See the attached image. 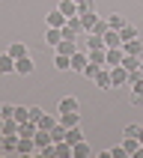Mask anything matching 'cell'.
Segmentation results:
<instances>
[{
  "label": "cell",
  "mask_w": 143,
  "mask_h": 158,
  "mask_svg": "<svg viewBox=\"0 0 143 158\" xmlns=\"http://www.w3.org/2000/svg\"><path fill=\"white\" fill-rule=\"evenodd\" d=\"M80 33H87V30H84V21H80V15L69 18V21L63 24V39H78Z\"/></svg>",
  "instance_id": "cell-1"
},
{
  "label": "cell",
  "mask_w": 143,
  "mask_h": 158,
  "mask_svg": "<svg viewBox=\"0 0 143 158\" xmlns=\"http://www.w3.org/2000/svg\"><path fill=\"white\" fill-rule=\"evenodd\" d=\"M110 81H113V87H128V69H125L122 63L119 66H110Z\"/></svg>",
  "instance_id": "cell-2"
},
{
  "label": "cell",
  "mask_w": 143,
  "mask_h": 158,
  "mask_svg": "<svg viewBox=\"0 0 143 158\" xmlns=\"http://www.w3.org/2000/svg\"><path fill=\"white\" fill-rule=\"evenodd\" d=\"M60 42H63V27H48L45 30V45L48 48H57Z\"/></svg>",
  "instance_id": "cell-3"
},
{
  "label": "cell",
  "mask_w": 143,
  "mask_h": 158,
  "mask_svg": "<svg viewBox=\"0 0 143 158\" xmlns=\"http://www.w3.org/2000/svg\"><path fill=\"white\" fill-rule=\"evenodd\" d=\"M96 87H98V89H113V81H110V69H107V66H101V69H98Z\"/></svg>",
  "instance_id": "cell-4"
},
{
  "label": "cell",
  "mask_w": 143,
  "mask_h": 158,
  "mask_svg": "<svg viewBox=\"0 0 143 158\" xmlns=\"http://www.w3.org/2000/svg\"><path fill=\"white\" fill-rule=\"evenodd\" d=\"M87 63H89V54L87 51H75V54H72V72H84Z\"/></svg>",
  "instance_id": "cell-5"
},
{
  "label": "cell",
  "mask_w": 143,
  "mask_h": 158,
  "mask_svg": "<svg viewBox=\"0 0 143 158\" xmlns=\"http://www.w3.org/2000/svg\"><path fill=\"white\" fill-rule=\"evenodd\" d=\"M33 57L27 54V57H21V60H15V75H33Z\"/></svg>",
  "instance_id": "cell-6"
},
{
  "label": "cell",
  "mask_w": 143,
  "mask_h": 158,
  "mask_svg": "<svg viewBox=\"0 0 143 158\" xmlns=\"http://www.w3.org/2000/svg\"><path fill=\"white\" fill-rule=\"evenodd\" d=\"M75 51H78V39H63V42L54 48V54H66V57H72Z\"/></svg>",
  "instance_id": "cell-7"
},
{
  "label": "cell",
  "mask_w": 143,
  "mask_h": 158,
  "mask_svg": "<svg viewBox=\"0 0 143 158\" xmlns=\"http://www.w3.org/2000/svg\"><path fill=\"white\" fill-rule=\"evenodd\" d=\"M18 155H33V152H36V140H33V137H18Z\"/></svg>",
  "instance_id": "cell-8"
},
{
  "label": "cell",
  "mask_w": 143,
  "mask_h": 158,
  "mask_svg": "<svg viewBox=\"0 0 143 158\" xmlns=\"http://www.w3.org/2000/svg\"><path fill=\"white\" fill-rule=\"evenodd\" d=\"M45 21H48V27H63V24H66V21H69V18L63 15L60 9H51V12L45 15Z\"/></svg>",
  "instance_id": "cell-9"
},
{
  "label": "cell",
  "mask_w": 143,
  "mask_h": 158,
  "mask_svg": "<svg viewBox=\"0 0 143 158\" xmlns=\"http://www.w3.org/2000/svg\"><path fill=\"white\" fill-rule=\"evenodd\" d=\"M125 54H134V57H143V39L137 36V39H128V42L122 45Z\"/></svg>",
  "instance_id": "cell-10"
},
{
  "label": "cell",
  "mask_w": 143,
  "mask_h": 158,
  "mask_svg": "<svg viewBox=\"0 0 143 158\" xmlns=\"http://www.w3.org/2000/svg\"><path fill=\"white\" fill-rule=\"evenodd\" d=\"M36 131H39V123H33V119H27V123L18 125V137H33Z\"/></svg>",
  "instance_id": "cell-11"
},
{
  "label": "cell",
  "mask_w": 143,
  "mask_h": 158,
  "mask_svg": "<svg viewBox=\"0 0 143 158\" xmlns=\"http://www.w3.org/2000/svg\"><path fill=\"white\" fill-rule=\"evenodd\" d=\"M57 9H60V12H63L66 18L80 15V12H78V3H75V0H60V6H57Z\"/></svg>",
  "instance_id": "cell-12"
},
{
  "label": "cell",
  "mask_w": 143,
  "mask_h": 158,
  "mask_svg": "<svg viewBox=\"0 0 143 158\" xmlns=\"http://www.w3.org/2000/svg\"><path fill=\"white\" fill-rule=\"evenodd\" d=\"M15 149H18V134H6V137H3V146H0V152H3V155H12Z\"/></svg>",
  "instance_id": "cell-13"
},
{
  "label": "cell",
  "mask_w": 143,
  "mask_h": 158,
  "mask_svg": "<svg viewBox=\"0 0 143 158\" xmlns=\"http://www.w3.org/2000/svg\"><path fill=\"white\" fill-rule=\"evenodd\" d=\"M54 152H57V158H75V152H72V143H69V140L54 143Z\"/></svg>",
  "instance_id": "cell-14"
},
{
  "label": "cell",
  "mask_w": 143,
  "mask_h": 158,
  "mask_svg": "<svg viewBox=\"0 0 143 158\" xmlns=\"http://www.w3.org/2000/svg\"><path fill=\"white\" fill-rule=\"evenodd\" d=\"M12 72H15V57L0 54V75H12Z\"/></svg>",
  "instance_id": "cell-15"
},
{
  "label": "cell",
  "mask_w": 143,
  "mask_h": 158,
  "mask_svg": "<svg viewBox=\"0 0 143 158\" xmlns=\"http://www.w3.org/2000/svg\"><path fill=\"white\" fill-rule=\"evenodd\" d=\"M125 57V48H107V66H119Z\"/></svg>",
  "instance_id": "cell-16"
},
{
  "label": "cell",
  "mask_w": 143,
  "mask_h": 158,
  "mask_svg": "<svg viewBox=\"0 0 143 158\" xmlns=\"http://www.w3.org/2000/svg\"><path fill=\"white\" fill-rule=\"evenodd\" d=\"M54 69H57V72H69L72 69V57H66V54H54Z\"/></svg>",
  "instance_id": "cell-17"
},
{
  "label": "cell",
  "mask_w": 143,
  "mask_h": 158,
  "mask_svg": "<svg viewBox=\"0 0 143 158\" xmlns=\"http://www.w3.org/2000/svg\"><path fill=\"white\" fill-rule=\"evenodd\" d=\"M104 45H107V48H122V36H119V30H107V33H104Z\"/></svg>",
  "instance_id": "cell-18"
},
{
  "label": "cell",
  "mask_w": 143,
  "mask_h": 158,
  "mask_svg": "<svg viewBox=\"0 0 143 158\" xmlns=\"http://www.w3.org/2000/svg\"><path fill=\"white\" fill-rule=\"evenodd\" d=\"M80 107V102L75 96H66V98H60V114H69V110H78Z\"/></svg>",
  "instance_id": "cell-19"
},
{
  "label": "cell",
  "mask_w": 143,
  "mask_h": 158,
  "mask_svg": "<svg viewBox=\"0 0 143 158\" xmlns=\"http://www.w3.org/2000/svg\"><path fill=\"white\" fill-rule=\"evenodd\" d=\"M6 54H9V57H15V60H21V57H27L30 51H27V45H24V42H12Z\"/></svg>",
  "instance_id": "cell-20"
},
{
  "label": "cell",
  "mask_w": 143,
  "mask_h": 158,
  "mask_svg": "<svg viewBox=\"0 0 143 158\" xmlns=\"http://www.w3.org/2000/svg\"><path fill=\"white\" fill-rule=\"evenodd\" d=\"M60 123L66 125V128H72V125H80V114H78V110H69V114H60Z\"/></svg>",
  "instance_id": "cell-21"
},
{
  "label": "cell",
  "mask_w": 143,
  "mask_h": 158,
  "mask_svg": "<svg viewBox=\"0 0 143 158\" xmlns=\"http://www.w3.org/2000/svg\"><path fill=\"white\" fill-rule=\"evenodd\" d=\"M72 152H75V158H89V155H92V149H89V143H87V140L75 143V146H72Z\"/></svg>",
  "instance_id": "cell-22"
},
{
  "label": "cell",
  "mask_w": 143,
  "mask_h": 158,
  "mask_svg": "<svg viewBox=\"0 0 143 158\" xmlns=\"http://www.w3.org/2000/svg\"><path fill=\"white\" fill-rule=\"evenodd\" d=\"M80 21H84V30H87V33H92V27H96V21H98V12H84V15H80Z\"/></svg>",
  "instance_id": "cell-23"
},
{
  "label": "cell",
  "mask_w": 143,
  "mask_h": 158,
  "mask_svg": "<svg viewBox=\"0 0 143 158\" xmlns=\"http://www.w3.org/2000/svg\"><path fill=\"white\" fill-rule=\"evenodd\" d=\"M122 146H125V152H128V155H134L143 143H140V137H122Z\"/></svg>",
  "instance_id": "cell-24"
},
{
  "label": "cell",
  "mask_w": 143,
  "mask_h": 158,
  "mask_svg": "<svg viewBox=\"0 0 143 158\" xmlns=\"http://www.w3.org/2000/svg\"><path fill=\"white\" fill-rule=\"evenodd\" d=\"M66 140H69L72 146H75V143H80V140H84V131H80V125H72L69 131H66Z\"/></svg>",
  "instance_id": "cell-25"
},
{
  "label": "cell",
  "mask_w": 143,
  "mask_h": 158,
  "mask_svg": "<svg viewBox=\"0 0 143 158\" xmlns=\"http://www.w3.org/2000/svg\"><path fill=\"white\" fill-rule=\"evenodd\" d=\"M96 48H107V45H104V36L89 33V39H87V51H96Z\"/></svg>",
  "instance_id": "cell-26"
},
{
  "label": "cell",
  "mask_w": 143,
  "mask_h": 158,
  "mask_svg": "<svg viewBox=\"0 0 143 158\" xmlns=\"http://www.w3.org/2000/svg\"><path fill=\"white\" fill-rule=\"evenodd\" d=\"M66 131H69V128H66V125H63V123H57V125H54V128H51V140H54V143L66 140Z\"/></svg>",
  "instance_id": "cell-27"
},
{
  "label": "cell",
  "mask_w": 143,
  "mask_h": 158,
  "mask_svg": "<svg viewBox=\"0 0 143 158\" xmlns=\"http://www.w3.org/2000/svg\"><path fill=\"white\" fill-rule=\"evenodd\" d=\"M57 123H60V116H54V114H42V119H39V128H48V131H51Z\"/></svg>",
  "instance_id": "cell-28"
},
{
  "label": "cell",
  "mask_w": 143,
  "mask_h": 158,
  "mask_svg": "<svg viewBox=\"0 0 143 158\" xmlns=\"http://www.w3.org/2000/svg\"><path fill=\"white\" fill-rule=\"evenodd\" d=\"M107 27H110V30H122V27H125V18L119 15V12H113V15H107Z\"/></svg>",
  "instance_id": "cell-29"
},
{
  "label": "cell",
  "mask_w": 143,
  "mask_h": 158,
  "mask_svg": "<svg viewBox=\"0 0 143 158\" xmlns=\"http://www.w3.org/2000/svg\"><path fill=\"white\" fill-rule=\"evenodd\" d=\"M119 36H122V45L128 42V39H137V27H131V24H125L122 30H119Z\"/></svg>",
  "instance_id": "cell-30"
},
{
  "label": "cell",
  "mask_w": 143,
  "mask_h": 158,
  "mask_svg": "<svg viewBox=\"0 0 143 158\" xmlns=\"http://www.w3.org/2000/svg\"><path fill=\"white\" fill-rule=\"evenodd\" d=\"M42 114H45V110H42L39 105H30V107H27V119H33V123H39V119H42Z\"/></svg>",
  "instance_id": "cell-31"
},
{
  "label": "cell",
  "mask_w": 143,
  "mask_h": 158,
  "mask_svg": "<svg viewBox=\"0 0 143 158\" xmlns=\"http://www.w3.org/2000/svg\"><path fill=\"white\" fill-rule=\"evenodd\" d=\"M98 69H101V66H96V63H87V69L80 72V75H84V78H89V81H96V75H98Z\"/></svg>",
  "instance_id": "cell-32"
},
{
  "label": "cell",
  "mask_w": 143,
  "mask_h": 158,
  "mask_svg": "<svg viewBox=\"0 0 143 158\" xmlns=\"http://www.w3.org/2000/svg\"><path fill=\"white\" fill-rule=\"evenodd\" d=\"M107 30H110V27H107V18H98L96 27H92V33H96V36H104Z\"/></svg>",
  "instance_id": "cell-33"
},
{
  "label": "cell",
  "mask_w": 143,
  "mask_h": 158,
  "mask_svg": "<svg viewBox=\"0 0 143 158\" xmlns=\"http://www.w3.org/2000/svg\"><path fill=\"white\" fill-rule=\"evenodd\" d=\"M78 12L84 15V12H96V0H84V3H78Z\"/></svg>",
  "instance_id": "cell-34"
},
{
  "label": "cell",
  "mask_w": 143,
  "mask_h": 158,
  "mask_svg": "<svg viewBox=\"0 0 143 158\" xmlns=\"http://www.w3.org/2000/svg\"><path fill=\"white\" fill-rule=\"evenodd\" d=\"M0 116L3 119H12L15 116V105H0Z\"/></svg>",
  "instance_id": "cell-35"
},
{
  "label": "cell",
  "mask_w": 143,
  "mask_h": 158,
  "mask_svg": "<svg viewBox=\"0 0 143 158\" xmlns=\"http://www.w3.org/2000/svg\"><path fill=\"white\" fill-rule=\"evenodd\" d=\"M122 134H125V137H137V134H140V125H125V128H122Z\"/></svg>",
  "instance_id": "cell-36"
},
{
  "label": "cell",
  "mask_w": 143,
  "mask_h": 158,
  "mask_svg": "<svg viewBox=\"0 0 143 158\" xmlns=\"http://www.w3.org/2000/svg\"><path fill=\"white\" fill-rule=\"evenodd\" d=\"M110 158H128L125 146H113V149H110Z\"/></svg>",
  "instance_id": "cell-37"
},
{
  "label": "cell",
  "mask_w": 143,
  "mask_h": 158,
  "mask_svg": "<svg viewBox=\"0 0 143 158\" xmlns=\"http://www.w3.org/2000/svg\"><path fill=\"white\" fill-rule=\"evenodd\" d=\"M15 119L18 123H27V107H15Z\"/></svg>",
  "instance_id": "cell-38"
},
{
  "label": "cell",
  "mask_w": 143,
  "mask_h": 158,
  "mask_svg": "<svg viewBox=\"0 0 143 158\" xmlns=\"http://www.w3.org/2000/svg\"><path fill=\"white\" fill-rule=\"evenodd\" d=\"M131 105H134V107L143 105V96H140V93H134V96H131Z\"/></svg>",
  "instance_id": "cell-39"
},
{
  "label": "cell",
  "mask_w": 143,
  "mask_h": 158,
  "mask_svg": "<svg viewBox=\"0 0 143 158\" xmlns=\"http://www.w3.org/2000/svg\"><path fill=\"white\" fill-rule=\"evenodd\" d=\"M131 89H134V93H140V96H143V81H137V84H131Z\"/></svg>",
  "instance_id": "cell-40"
},
{
  "label": "cell",
  "mask_w": 143,
  "mask_h": 158,
  "mask_svg": "<svg viewBox=\"0 0 143 158\" xmlns=\"http://www.w3.org/2000/svg\"><path fill=\"white\" fill-rule=\"evenodd\" d=\"M137 137H140V143H143V125H140V134H137Z\"/></svg>",
  "instance_id": "cell-41"
},
{
  "label": "cell",
  "mask_w": 143,
  "mask_h": 158,
  "mask_svg": "<svg viewBox=\"0 0 143 158\" xmlns=\"http://www.w3.org/2000/svg\"><path fill=\"white\" fill-rule=\"evenodd\" d=\"M140 72H143V57H140Z\"/></svg>",
  "instance_id": "cell-42"
},
{
  "label": "cell",
  "mask_w": 143,
  "mask_h": 158,
  "mask_svg": "<svg viewBox=\"0 0 143 158\" xmlns=\"http://www.w3.org/2000/svg\"><path fill=\"white\" fill-rule=\"evenodd\" d=\"M75 3H84V0H75Z\"/></svg>",
  "instance_id": "cell-43"
}]
</instances>
